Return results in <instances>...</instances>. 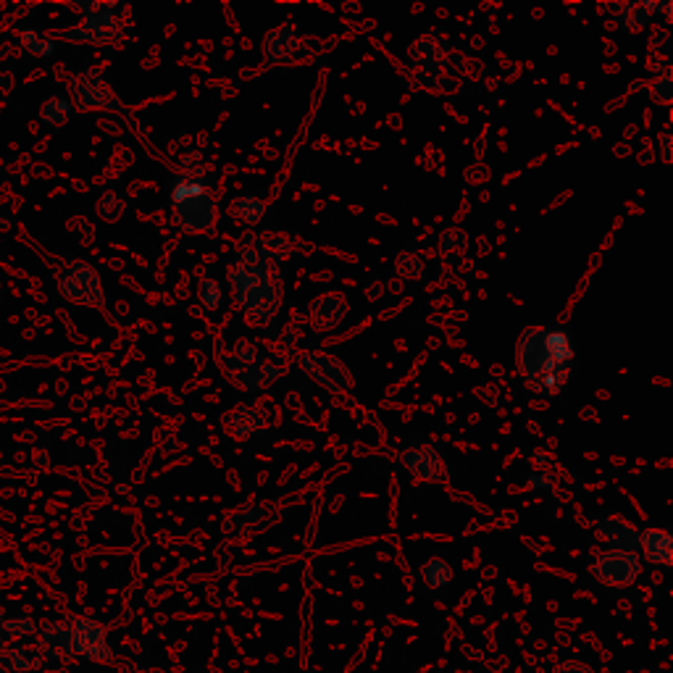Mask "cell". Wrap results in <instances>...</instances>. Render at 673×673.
Here are the masks:
<instances>
[{
  "label": "cell",
  "instance_id": "cell-1",
  "mask_svg": "<svg viewBox=\"0 0 673 673\" xmlns=\"http://www.w3.org/2000/svg\"><path fill=\"white\" fill-rule=\"evenodd\" d=\"M573 340L566 329H523L519 340V371L529 392L539 397L558 395L571 382Z\"/></svg>",
  "mask_w": 673,
  "mask_h": 673
},
{
  "label": "cell",
  "instance_id": "cell-2",
  "mask_svg": "<svg viewBox=\"0 0 673 673\" xmlns=\"http://www.w3.org/2000/svg\"><path fill=\"white\" fill-rule=\"evenodd\" d=\"M229 282L234 287V301L245 310L247 321L264 327L279 308V279L277 271L255 261H240L229 266Z\"/></svg>",
  "mask_w": 673,
  "mask_h": 673
},
{
  "label": "cell",
  "instance_id": "cell-3",
  "mask_svg": "<svg viewBox=\"0 0 673 673\" xmlns=\"http://www.w3.org/2000/svg\"><path fill=\"white\" fill-rule=\"evenodd\" d=\"M174 221L190 234H205L216 224V201L201 179L185 177L172 190Z\"/></svg>",
  "mask_w": 673,
  "mask_h": 673
},
{
  "label": "cell",
  "instance_id": "cell-4",
  "mask_svg": "<svg viewBox=\"0 0 673 673\" xmlns=\"http://www.w3.org/2000/svg\"><path fill=\"white\" fill-rule=\"evenodd\" d=\"M116 11L118 5L101 3V9L87 14L77 27L64 29V37L72 42H87V46H114L122 37V22Z\"/></svg>",
  "mask_w": 673,
  "mask_h": 673
},
{
  "label": "cell",
  "instance_id": "cell-5",
  "mask_svg": "<svg viewBox=\"0 0 673 673\" xmlns=\"http://www.w3.org/2000/svg\"><path fill=\"white\" fill-rule=\"evenodd\" d=\"M59 290L66 301L79 305H103V284L98 271L87 264H66L59 271Z\"/></svg>",
  "mask_w": 673,
  "mask_h": 673
},
{
  "label": "cell",
  "instance_id": "cell-6",
  "mask_svg": "<svg viewBox=\"0 0 673 673\" xmlns=\"http://www.w3.org/2000/svg\"><path fill=\"white\" fill-rule=\"evenodd\" d=\"M68 90H72V105L82 111H122V103L111 96L98 72H85L72 77Z\"/></svg>",
  "mask_w": 673,
  "mask_h": 673
},
{
  "label": "cell",
  "instance_id": "cell-7",
  "mask_svg": "<svg viewBox=\"0 0 673 673\" xmlns=\"http://www.w3.org/2000/svg\"><path fill=\"white\" fill-rule=\"evenodd\" d=\"M642 563L634 553H621V550H608L592 563V576L597 582L608 584V587H628L639 579Z\"/></svg>",
  "mask_w": 673,
  "mask_h": 673
},
{
  "label": "cell",
  "instance_id": "cell-8",
  "mask_svg": "<svg viewBox=\"0 0 673 673\" xmlns=\"http://www.w3.org/2000/svg\"><path fill=\"white\" fill-rule=\"evenodd\" d=\"M68 632H72V652L87 660H96V663H111V647L105 642V628L101 623L74 619Z\"/></svg>",
  "mask_w": 673,
  "mask_h": 673
},
{
  "label": "cell",
  "instance_id": "cell-9",
  "mask_svg": "<svg viewBox=\"0 0 673 673\" xmlns=\"http://www.w3.org/2000/svg\"><path fill=\"white\" fill-rule=\"evenodd\" d=\"M595 532L606 545H610V550H621V553H634L639 547L642 534L632 523H626L623 519H615V516H606V519H597Z\"/></svg>",
  "mask_w": 673,
  "mask_h": 673
},
{
  "label": "cell",
  "instance_id": "cell-10",
  "mask_svg": "<svg viewBox=\"0 0 673 673\" xmlns=\"http://www.w3.org/2000/svg\"><path fill=\"white\" fill-rule=\"evenodd\" d=\"M639 547L645 556L658 566H671V537L663 529H650L639 537Z\"/></svg>",
  "mask_w": 673,
  "mask_h": 673
},
{
  "label": "cell",
  "instance_id": "cell-11",
  "mask_svg": "<svg viewBox=\"0 0 673 673\" xmlns=\"http://www.w3.org/2000/svg\"><path fill=\"white\" fill-rule=\"evenodd\" d=\"M421 579H423V584H427V587H432V589L447 587V584L453 582L450 563H447V560H442V558L427 560V563H423V569H421Z\"/></svg>",
  "mask_w": 673,
  "mask_h": 673
},
{
  "label": "cell",
  "instance_id": "cell-12",
  "mask_svg": "<svg viewBox=\"0 0 673 673\" xmlns=\"http://www.w3.org/2000/svg\"><path fill=\"white\" fill-rule=\"evenodd\" d=\"M72 109L74 105L68 98H48V101L42 103L40 118L48 124V127H64L68 116H72Z\"/></svg>",
  "mask_w": 673,
  "mask_h": 673
},
{
  "label": "cell",
  "instance_id": "cell-13",
  "mask_svg": "<svg viewBox=\"0 0 673 673\" xmlns=\"http://www.w3.org/2000/svg\"><path fill=\"white\" fill-rule=\"evenodd\" d=\"M22 48L35 59H51L55 53V42L51 37L40 35L37 29H24L22 33Z\"/></svg>",
  "mask_w": 673,
  "mask_h": 673
},
{
  "label": "cell",
  "instance_id": "cell-14",
  "mask_svg": "<svg viewBox=\"0 0 673 673\" xmlns=\"http://www.w3.org/2000/svg\"><path fill=\"white\" fill-rule=\"evenodd\" d=\"M232 216L234 219L245 221V224H255L264 216V203L258 201V198L253 195H245V198H237L234 205H232Z\"/></svg>",
  "mask_w": 673,
  "mask_h": 673
},
{
  "label": "cell",
  "instance_id": "cell-15",
  "mask_svg": "<svg viewBox=\"0 0 673 673\" xmlns=\"http://www.w3.org/2000/svg\"><path fill=\"white\" fill-rule=\"evenodd\" d=\"M201 303L205 310H216L224 303V290L216 279H205L201 284Z\"/></svg>",
  "mask_w": 673,
  "mask_h": 673
},
{
  "label": "cell",
  "instance_id": "cell-16",
  "mask_svg": "<svg viewBox=\"0 0 673 673\" xmlns=\"http://www.w3.org/2000/svg\"><path fill=\"white\" fill-rule=\"evenodd\" d=\"M529 487L532 490H550L553 477L550 473H532V477H529Z\"/></svg>",
  "mask_w": 673,
  "mask_h": 673
},
{
  "label": "cell",
  "instance_id": "cell-17",
  "mask_svg": "<svg viewBox=\"0 0 673 673\" xmlns=\"http://www.w3.org/2000/svg\"><path fill=\"white\" fill-rule=\"evenodd\" d=\"M556 673H595V671H592L589 665L579 663V660H569V663H560Z\"/></svg>",
  "mask_w": 673,
  "mask_h": 673
},
{
  "label": "cell",
  "instance_id": "cell-18",
  "mask_svg": "<svg viewBox=\"0 0 673 673\" xmlns=\"http://www.w3.org/2000/svg\"><path fill=\"white\" fill-rule=\"evenodd\" d=\"M5 628H9L11 634H16V637H18V634H29V632H33L35 623L29 621V619H18L14 623H9V626H5Z\"/></svg>",
  "mask_w": 673,
  "mask_h": 673
}]
</instances>
